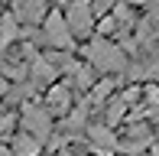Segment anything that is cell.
Returning <instances> with one entry per match:
<instances>
[{
    "label": "cell",
    "instance_id": "1",
    "mask_svg": "<svg viewBox=\"0 0 159 156\" xmlns=\"http://www.w3.org/2000/svg\"><path fill=\"white\" fill-rule=\"evenodd\" d=\"M84 59H88V65L94 68V72H104V75H117V72H127L130 68L127 49L120 46V42L107 39V36L91 39L88 49H84Z\"/></svg>",
    "mask_w": 159,
    "mask_h": 156
},
{
    "label": "cell",
    "instance_id": "2",
    "mask_svg": "<svg viewBox=\"0 0 159 156\" xmlns=\"http://www.w3.org/2000/svg\"><path fill=\"white\" fill-rule=\"evenodd\" d=\"M65 26H68L71 39H91V33H94V10H91L88 0H68V7H65Z\"/></svg>",
    "mask_w": 159,
    "mask_h": 156
},
{
    "label": "cell",
    "instance_id": "3",
    "mask_svg": "<svg viewBox=\"0 0 159 156\" xmlns=\"http://www.w3.org/2000/svg\"><path fill=\"white\" fill-rule=\"evenodd\" d=\"M42 39H46L52 49H62V52H68V49L75 46L68 26H65L62 10H49V13H46V20H42Z\"/></svg>",
    "mask_w": 159,
    "mask_h": 156
},
{
    "label": "cell",
    "instance_id": "4",
    "mask_svg": "<svg viewBox=\"0 0 159 156\" xmlns=\"http://www.w3.org/2000/svg\"><path fill=\"white\" fill-rule=\"evenodd\" d=\"M23 130L30 133L33 140L46 143L52 137V114H49L42 104H26L23 108Z\"/></svg>",
    "mask_w": 159,
    "mask_h": 156
},
{
    "label": "cell",
    "instance_id": "5",
    "mask_svg": "<svg viewBox=\"0 0 159 156\" xmlns=\"http://www.w3.org/2000/svg\"><path fill=\"white\" fill-rule=\"evenodd\" d=\"M46 13H49V0H16L13 16L20 23H26V26H36V23L46 20Z\"/></svg>",
    "mask_w": 159,
    "mask_h": 156
},
{
    "label": "cell",
    "instance_id": "6",
    "mask_svg": "<svg viewBox=\"0 0 159 156\" xmlns=\"http://www.w3.org/2000/svg\"><path fill=\"white\" fill-rule=\"evenodd\" d=\"M42 108H46L49 114H62V117H65V114L71 111V88H68V85H52Z\"/></svg>",
    "mask_w": 159,
    "mask_h": 156
},
{
    "label": "cell",
    "instance_id": "7",
    "mask_svg": "<svg viewBox=\"0 0 159 156\" xmlns=\"http://www.w3.org/2000/svg\"><path fill=\"white\" fill-rule=\"evenodd\" d=\"M84 130H88V140H91L104 156H107V153H117L120 140H117V133H114L107 124H94V127H84Z\"/></svg>",
    "mask_w": 159,
    "mask_h": 156
},
{
    "label": "cell",
    "instance_id": "8",
    "mask_svg": "<svg viewBox=\"0 0 159 156\" xmlns=\"http://www.w3.org/2000/svg\"><path fill=\"white\" fill-rule=\"evenodd\" d=\"M133 98H136V91H127V94L111 98V101H107V104H111V108H107V127H114V124H117V120L130 111V101H133Z\"/></svg>",
    "mask_w": 159,
    "mask_h": 156
},
{
    "label": "cell",
    "instance_id": "9",
    "mask_svg": "<svg viewBox=\"0 0 159 156\" xmlns=\"http://www.w3.org/2000/svg\"><path fill=\"white\" fill-rule=\"evenodd\" d=\"M39 150H42V143L33 140L30 133H20V137L10 143V156H39Z\"/></svg>",
    "mask_w": 159,
    "mask_h": 156
},
{
    "label": "cell",
    "instance_id": "10",
    "mask_svg": "<svg viewBox=\"0 0 159 156\" xmlns=\"http://www.w3.org/2000/svg\"><path fill=\"white\" fill-rule=\"evenodd\" d=\"M16 36H20V20L13 16V13H3V16H0V49L10 46Z\"/></svg>",
    "mask_w": 159,
    "mask_h": 156
},
{
    "label": "cell",
    "instance_id": "11",
    "mask_svg": "<svg viewBox=\"0 0 159 156\" xmlns=\"http://www.w3.org/2000/svg\"><path fill=\"white\" fill-rule=\"evenodd\" d=\"M91 10H94V16H107V13H114V7L120 3V0H88Z\"/></svg>",
    "mask_w": 159,
    "mask_h": 156
},
{
    "label": "cell",
    "instance_id": "12",
    "mask_svg": "<svg viewBox=\"0 0 159 156\" xmlns=\"http://www.w3.org/2000/svg\"><path fill=\"white\" fill-rule=\"evenodd\" d=\"M10 130H13V117L10 114H0V137H7Z\"/></svg>",
    "mask_w": 159,
    "mask_h": 156
},
{
    "label": "cell",
    "instance_id": "13",
    "mask_svg": "<svg viewBox=\"0 0 159 156\" xmlns=\"http://www.w3.org/2000/svg\"><path fill=\"white\" fill-rule=\"evenodd\" d=\"M120 3H127V7H130V10H136V7H146V3H149V0H120Z\"/></svg>",
    "mask_w": 159,
    "mask_h": 156
},
{
    "label": "cell",
    "instance_id": "14",
    "mask_svg": "<svg viewBox=\"0 0 159 156\" xmlns=\"http://www.w3.org/2000/svg\"><path fill=\"white\" fill-rule=\"evenodd\" d=\"M149 156H159V143H149Z\"/></svg>",
    "mask_w": 159,
    "mask_h": 156
},
{
    "label": "cell",
    "instance_id": "15",
    "mask_svg": "<svg viewBox=\"0 0 159 156\" xmlns=\"http://www.w3.org/2000/svg\"><path fill=\"white\" fill-rule=\"evenodd\" d=\"M0 156H10V150H7V146H3V143H0Z\"/></svg>",
    "mask_w": 159,
    "mask_h": 156
},
{
    "label": "cell",
    "instance_id": "16",
    "mask_svg": "<svg viewBox=\"0 0 159 156\" xmlns=\"http://www.w3.org/2000/svg\"><path fill=\"white\" fill-rule=\"evenodd\" d=\"M3 91H7V81H3V78H0V94H3Z\"/></svg>",
    "mask_w": 159,
    "mask_h": 156
}]
</instances>
